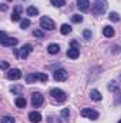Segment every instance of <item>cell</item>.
Listing matches in <instances>:
<instances>
[{"mask_svg": "<svg viewBox=\"0 0 121 123\" xmlns=\"http://www.w3.org/2000/svg\"><path fill=\"white\" fill-rule=\"evenodd\" d=\"M47 79H49L47 73H41V72L30 73V74H27V76H26V82H27V83L37 82V80H40V82H47Z\"/></svg>", "mask_w": 121, "mask_h": 123, "instance_id": "1", "label": "cell"}, {"mask_svg": "<svg viewBox=\"0 0 121 123\" xmlns=\"http://www.w3.org/2000/svg\"><path fill=\"white\" fill-rule=\"evenodd\" d=\"M107 7H108L107 1H104V0H100V1H97V3L93 6L91 12H93L95 16H101V14H103V13L107 10Z\"/></svg>", "mask_w": 121, "mask_h": 123, "instance_id": "2", "label": "cell"}, {"mask_svg": "<svg viewBox=\"0 0 121 123\" xmlns=\"http://www.w3.org/2000/svg\"><path fill=\"white\" fill-rule=\"evenodd\" d=\"M50 96H51L54 100H57V102H66V99H67L66 92H63L61 89H57V87L50 90Z\"/></svg>", "mask_w": 121, "mask_h": 123, "instance_id": "3", "label": "cell"}, {"mask_svg": "<svg viewBox=\"0 0 121 123\" xmlns=\"http://www.w3.org/2000/svg\"><path fill=\"white\" fill-rule=\"evenodd\" d=\"M40 26H41L43 29H46V30H53V29L56 27L54 22H53L49 16H43V17L40 19Z\"/></svg>", "mask_w": 121, "mask_h": 123, "instance_id": "4", "label": "cell"}, {"mask_svg": "<svg viewBox=\"0 0 121 123\" xmlns=\"http://www.w3.org/2000/svg\"><path fill=\"white\" fill-rule=\"evenodd\" d=\"M43 102H44V97H43L41 93L34 92L31 94V105H33V107H40L43 105Z\"/></svg>", "mask_w": 121, "mask_h": 123, "instance_id": "5", "label": "cell"}, {"mask_svg": "<svg viewBox=\"0 0 121 123\" xmlns=\"http://www.w3.org/2000/svg\"><path fill=\"white\" fill-rule=\"evenodd\" d=\"M81 116H83V117H87V119H91V120H97V119H98V112L86 107V109L81 110Z\"/></svg>", "mask_w": 121, "mask_h": 123, "instance_id": "6", "label": "cell"}, {"mask_svg": "<svg viewBox=\"0 0 121 123\" xmlns=\"http://www.w3.org/2000/svg\"><path fill=\"white\" fill-rule=\"evenodd\" d=\"M53 77H54V80H56V82H64V80H67L68 73H67L64 69H57V70L54 72Z\"/></svg>", "mask_w": 121, "mask_h": 123, "instance_id": "7", "label": "cell"}, {"mask_svg": "<svg viewBox=\"0 0 121 123\" xmlns=\"http://www.w3.org/2000/svg\"><path fill=\"white\" fill-rule=\"evenodd\" d=\"M31 50H33V47H31L30 44H24L23 47L19 49V57H22V59H27L29 55L31 53Z\"/></svg>", "mask_w": 121, "mask_h": 123, "instance_id": "8", "label": "cell"}, {"mask_svg": "<svg viewBox=\"0 0 121 123\" xmlns=\"http://www.w3.org/2000/svg\"><path fill=\"white\" fill-rule=\"evenodd\" d=\"M22 77V72L19 69H10L7 72V79L9 80H19Z\"/></svg>", "mask_w": 121, "mask_h": 123, "instance_id": "9", "label": "cell"}, {"mask_svg": "<svg viewBox=\"0 0 121 123\" xmlns=\"http://www.w3.org/2000/svg\"><path fill=\"white\" fill-rule=\"evenodd\" d=\"M67 56L70 57V59H77L78 56H80V49L78 47H70L68 50H67Z\"/></svg>", "mask_w": 121, "mask_h": 123, "instance_id": "10", "label": "cell"}, {"mask_svg": "<svg viewBox=\"0 0 121 123\" xmlns=\"http://www.w3.org/2000/svg\"><path fill=\"white\" fill-rule=\"evenodd\" d=\"M77 6L81 12H88L90 9V0H77Z\"/></svg>", "mask_w": 121, "mask_h": 123, "instance_id": "11", "label": "cell"}, {"mask_svg": "<svg viewBox=\"0 0 121 123\" xmlns=\"http://www.w3.org/2000/svg\"><path fill=\"white\" fill-rule=\"evenodd\" d=\"M29 119L31 123H40L41 122V115L38 112H30L29 113Z\"/></svg>", "mask_w": 121, "mask_h": 123, "instance_id": "12", "label": "cell"}, {"mask_svg": "<svg viewBox=\"0 0 121 123\" xmlns=\"http://www.w3.org/2000/svg\"><path fill=\"white\" fill-rule=\"evenodd\" d=\"M17 43H19V40L14 37H6L4 40H1V46H16Z\"/></svg>", "mask_w": 121, "mask_h": 123, "instance_id": "13", "label": "cell"}, {"mask_svg": "<svg viewBox=\"0 0 121 123\" xmlns=\"http://www.w3.org/2000/svg\"><path fill=\"white\" fill-rule=\"evenodd\" d=\"M90 97H91V100H94V102H100V100L103 99L101 93L98 92L97 89H93V90L90 92Z\"/></svg>", "mask_w": 121, "mask_h": 123, "instance_id": "14", "label": "cell"}, {"mask_svg": "<svg viewBox=\"0 0 121 123\" xmlns=\"http://www.w3.org/2000/svg\"><path fill=\"white\" fill-rule=\"evenodd\" d=\"M47 52H49L50 55H57V53L60 52V46H59V44H56V43H51V44H49Z\"/></svg>", "mask_w": 121, "mask_h": 123, "instance_id": "15", "label": "cell"}, {"mask_svg": "<svg viewBox=\"0 0 121 123\" xmlns=\"http://www.w3.org/2000/svg\"><path fill=\"white\" fill-rule=\"evenodd\" d=\"M103 34H104L105 37H113V36H114V27H111V26H104V27H103Z\"/></svg>", "mask_w": 121, "mask_h": 123, "instance_id": "16", "label": "cell"}, {"mask_svg": "<svg viewBox=\"0 0 121 123\" xmlns=\"http://www.w3.org/2000/svg\"><path fill=\"white\" fill-rule=\"evenodd\" d=\"M26 105H27V102H26V99H24L23 96H19V97L16 99V106H17V107L23 109V107H26Z\"/></svg>", "mask_w": 121, "mask_h": 123, "instance_id": "17", "label": "cell"}, {"mask_svg": "<svg viewBox=\"0 0 121 123\" xmlns=\"http://www.w3.org/2000/svg\"><path fill=\"white\" fill-rule=\"evenodd\" d=\"M26 13H27V16H37L38 14V9L34 7V6H30V7H27Z\"/></svg>", "mask_w": 121, "mask_h": 123, "instance_id": "18", "label": "cell"}, {"mask_svg": "<svg viewBox=\"0 0 121 123\" xmlns=\"http://www.w3.org/2000/svg\"><path fill=\"white\" fill-rule=\"evenodd\" d=\"M60 31H61V34H68V33L71 31V26L67 25V23H64V25H61Z\"/></svg>", "mask_w": 121, "mask_h": 123, "instance_id": "19", "label": "cell"}, {"mask_svg": "<svg viewBox=\"0 0 121 123\" xmlns=\"http://www.w3.org/2000/svg\"><path fill=\"white\" fill-rule=\"evenodd\" d=\"M54 7H63L66 4V0H50Z\"/></svg>", "mask_w": 121, "mask_h": 123, "instance_id": "20", "label": "cell"}, {"mask_svg": "<svg viewBox=\"0 0 121 123\" xmlns=\"http://www.w3.org/2000/svg\"><path fill=\"white\" fill-rule=\"evenodd\" d=\"M108 19H110L111 22H120V16H118V13H116V12H111L110 16H108Z\"/></svg>", "mask_w": 121, "mask_h": 123, "instance_id": "21", "label": "cell"}, {"mask_svg": "<svg viewBox=\"0 0 121 123\" xmlns=\"http://www.w3.org/2000/svg\"><path fill=\"white\" fill-rule=\"evenodd\" d=\"M29 26H30V20H29V19H22V20H20V27H22L23 30L27 29Z\"/></svg>", "mask_w": 121, "mask_h": 123, "instance_id": "22", "label": "cell"}, {"mask_svg": "<svg viewBox=\"0 0 121 123\" xmlns=\"http://www.w3.org/2000/svg\"><path fill=\"white\" fill-rule=\"evenodd\" d=\"M71 22H74V23H81V22H83V16H81V14H73V16H71Z\"/></svg>", "mask_w": 121, "mask_h": 123, "instance_id": "23", "label": "cell"}, {"mask_svg": "<svg viewBox=\"0 0 121 123\" xmlns=\"http://www.w3.org/2000/svg\"><path fill=\"white\" fill-rule=\"evenodd\" d=\"M14 117L13 116H3L1 117V123H14Z\"/></svg>", "mask_w": 121, "mask_h": 123, "instance_id": "24", "label": "cell"}, {"mask_svg": "<svg viewBox=\"0 0 121 123\" xmlns=\"http://www.w3.org/2000/svg\"><path fill=\"white\" fill-rule=\"evenodd\" d=\"M108 90H110V92H117V90H118V86H117V83H114V82H110V85H108Z\"/></svg>", "mask_w": 121, "mask_h": 123, "instance_id": "25", "label": "cell"}, {"mask_svg": "<svg viewBox=\"0 0 121 123\" xmlns=\"http://www.w3.org/2000/svg\"><path fill=\"white\" fill-rule=\"evenodd\" d=\"M11 92L16 93V94H20V93L23 92V86H17V85H16V86L11 87Z\"/></svg>", "mask_w": 121, "mask_h": 123, "instance_id": "26", "label": "cell"}, {"mask_svg": "<svg viewBox=\"0 0 121 123\" xmlns=\"http://www.w3.org/2000/svg\"><path fill=\"white\" fill-rule=\"evenodd\" d=\"M33 36H36V37H38V39H43V37H44V33L41 30H34L33 31Z\"/></svg>", "mask_w": 121, "mask_h": 123, "instance_id": "27", "label": "cell"}, {"mask_svg": "<svg viewBox=\"0 0 121 123\" xmlns=\"http://www.w3.org/2000/svg\"><path fill=\"white\" fill-rule=\"evenodd\" d=\"M11 20H13V22H19V20H20V14L16 13V12H13V13H11Z\"/></svg>", "mask_w": 121, "mask_h": 123, "instance_id": "28", "label": "cell"}, {"mask_svg": "<svg viewBox=\"0 0 121 123\" xmlns=\"http://www.w3.org/2000/svg\"><path fill=\"white\" fill-rule=\"evenodd\" d=\"M83 36H84V39H86V40H90L93 34H91L90 30H84V31H83Z\"/></svg>", "mask_w": 121, "mask_h": 123, "instance_id": "29", "label": "cell"}, {"mask_svg": "<svg viewBox=\"0 0 121 123\" xmlns=\"http://www.w3.org/2000/svg\"><path fill=\"white\" fill-rule=\"evenodd\" d=\"M68 115H70L68 109H63V110H61V116H63V119H67V117H68Z\"/></svg>", "mask_w": 121, "mask_h": 123, "instance_id": "30", "label": "cell"}, {"mask_svg": "<svg viewBox=\"0 0 121 123\" xmlns=\"http://www.w3.org/2000/svg\"><path fill=\"white\" fill-rule=\"evenodd\" d=\"M14 12H16V13H19V14H20V13H23V6L17 4V6L14 7Z\"/></svg>", "mask_w": 121, "mask_h": 123, "instance_id": "31", "label": "cell"}, {"mask_svg": "<svg viewBox=\"0 0 121 123\" xmlns=\"http://www.w3.org/2000/svg\"><path fill=\"white\" fill-rule=\"evenodd\" d=\"M7 67H9V63H7V62H1V69H3V70H6Z\"/></svg>", "mask_w": 121, "mask_h": 123, "instance_id": "32", "label": "cell"}, {"mask_svg": "<svg viewBox=\"0 0 121 123\" xmlns=\"http://www.w3.org/2000/svg\"><path fill=\"white\" fill-rule=\"evenodd\" d=\"M71 46H73V47H78V49H80V44H78L77 42H71Z\"/></svg>", "mask_w": 121, "mask_h": 123, "instance_id": "33", "label": "cell"}, {"mask_svg": "<svg viewBox=\"0 0 121 123\" xmlns=\"http://www.w3.org/2000/svg\"><path fill=\"white\" fill-rule=\"evenodd\" d=\"M1 10L6 12V10H7V6H6V4H1Z\"/></svg>", "mask_w": 121, "mask_h": 123, "instance_id": "34", "label": "cell"}, {"mask_svg": "<svg viewBox=\"0 0 121 123\" xmlns=\"http://www.w3.org/2000/svg\"><path fill=\"white\" fill-rule=\"evenodd\" d=\"M118 123H121V119H120V120H118Z\"/></svg>", "mask_w": 121, "mask_h": 123, "instance_id": "35", "label": "cell"}, {"mask_svg": "<svg viewBox=\"0 0 121 123\" xmlns=\"http://www.w3.org/2000/svg\"><path fill=\"white\" fill-rule=\"evenodd\" d=\"M9 1H13V0H9Z\"/></svg>", "mask_w": 121, "mask_h": 123, "instance_id": "36", "label": "cell"}, {"mask_svg": "<svg viewBox=\"0 0 121 123\" xmlns=\"http://www.w3.org/2000/svg\"><path fill=\"white\" fill-rule=\"evenodd\" d=\"M97 1H100V0H97Z\"/></svg>", "mask_w": 121, "mask_h": 123, "instance_id": "37", "label": "cell"}, {"mask_svg": "<svg viewBox=\"0 0 121 123\" xmlns=\"http://www.w3.org/2000/svg\"><path fill=\"white\" fill-rule=\"evenodd\" d=\"M120 79H121V76H120Z\"/></svg>", "mask_w": 121, "mask_h": 123, "instance_id": "38", "label": "cell"}]
</instances>
